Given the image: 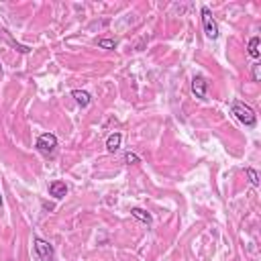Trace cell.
Listing matches in <instances>:
<instances>
[{
  "instance_id": "9",
  "label": "cell",
  "mask_w": 261,
  "mask_h": 261,
  "mask_svg": "<svg viewBox=\"0 0 261 261\" xmlns=\"http://www.w3.org/2000/svg\"><path fill=\"white\" fill-rule=\"evenodd\" d=\"M131 214L137 218V221H141V223H145V225H151V223H153V218H151V214H149V212H145L143 208H133V210H131Z\"/></svg>"
},
{
  "instance_id": "16",
  "label": "cell",
  "mask_w": 261,
  "mask_h": 261,
  "mask_svg": "<svg viewBox=\"0 0 261 261\" xmlns=\"http://www.w3.org/2000/svg\"><path fill=\"white\" fill-rule=\"evenodd\" d=\"M0 70H2V65H0Z\"/></svg>"
},
{
  "instance_id": "2",
  "label": "cell",
  "mask_w": 261,
  "mask_h": 261,
  "mask_svg": "<svg viewBox=\"0 0 261 261\" xmlns=\"http://www.w3.org/2000/svg\"><path fill=\"white\" fill-rule=\"evenodd\" d=\"M56 149H58V137L53 133H43L37 139V151L43 153L45 157H51L53 153H56Z\"/></svg>"
},
{
  "instance_id": "7",
  "label": "cell",
  "mask_w": 261,
  "mask_h": 261,
  "mask_svg": "<svg viewBox=\"0 0 261 261\" xmlns=\"http://www.w3.org/2000/svg\"><path fill=\"white\" fill-rule=\"evenodd\" d=\"M120 141H122V135L120 133H113L111 137L106 139V151L108 153H115V151L120 149Z\"/></svg>"
},
{
  "instance_id": "10",
  "label": "cell",
  "mask_w": 261,
  "mask_h": 261,
  "mask_svg": "<svg viewBox=\"0 0 261 261\" xmlns=\"http://www.w3.org/2000/svg\"><path fill=\"white\" fill-rule=\"evenodd\" d=\"M249 56L253 59H257L261 56V51H259V37H251L249 39Z\"/></svg>"
},
{
  "instance_id": "4",
  "label": "cell",
  "mask_w": 261,
  "mask_h": 261,
  "mask_svg": "<svg viewBox=\"0 0 261 261\" xmlns=\"http://www.w3.org/2000/svg\"><path fill=\"white\" fill-rule=\"evenodd\" d=\"M33 247H35V253L39 255V259H43V261H53V245H51L49 241L35 237Z\"/></svg>"
},
{
  "instance_id": "12",
  "label": "cell",
  "mask_w": 261,
  "mask_h": 261,
  "mask_svg": "<svg viewBox=\"0 0 261 261\" xmlns=\"http://www.w3.org/2000/svg\"><path fill=\"white\" fill-rule=\"evenodd\" d=\"M245 172H247V175H249V182H251L253 186H259V175H257V172H255L253 168H247Z\"/></svg>"
},
{
  "instance_id": "6",
  "label": "cell",
  "mask_w": 261,
  "mask_h": 261,
  "mask_svg": "<svg viewBox=\"0 0 261 261\" xmlns=\"http://www.w3.org/2000/svg\"><path fill=\"white\" fill-rule=\"evenodd\" d=\"M65 194H67V186H65V182L56 180V182H51V184H49V196L61 200Z\"/></svg>"
},
{
  "instance_id": "13",
  "label": "cell",
  "mask_w": 261,
  "mask_h": 261,
  "mask_svg": "<svg viewBox=\"0 0 261 261\" xmlns=\"http://www.w3.org/2000/svg\"><path fill=\"white\" fill-rule=\"evenodd\" d=\"M125 159H127V163H139V157H137L135 153H127Z\"/></svg>"
},
{
  "instance_id": "8",
  "label": "cell",
  "mask_w": 261,
  "mask_h": 261,
  "mask_svg": "<svg viewBox=\"0 0 261 261\" xmlns=\"http://www.w3.org/2000/svg\"><path fill=\"white\" fill-rule=\"evenodd\" d=\"M72 96H74V98H76V102H78L82 108L90 106V102H92L90 94H88V92H84V90H74V92H72Z\"/></svg>"
},
{
  "instance_id": "3",
  "label": "cell",
  "mask_w": 261,
  "mask_h": 261,
  "mask_svg": "<svg viewBox=\"0 0 261 261\" xmlns=\"http://www.w3.org/2000/svg\"><path fill=\"white\" fill-rule=\"evenodd\" d=\"M202 27H204V33H206L208 39H216L218 37V23L214 21L208 6H202Z\"/></svg>"
},
{
  "instance_id": "14",
  "label": "cell",
  "mask_w": 261,
  "mask_h": 261,
  "mask_svg": "<svg viewBox=\"0 0 261 261\" xmlns=\"http://www.w3.org/2000/svg\"><path fill=\"white\" fill-rule=\"evenodd\" d=\"M253 80L259 82V63H253Z\"/></svg>"
},
{
  "instance_id": "5",
  "label": "cell",
  "mask_w": 261,
  "mask_h": 261,
  "mask_svg": "<svg viewBox=\"0 0 261 261\" xmlns=\"http://www.w3.org/2000/svg\"><path fill=\"white\" fill-rule=\"evenodd\" d=\"M206 90H208V82H206L204 76H194V78H192V94H194L196 98L204 100L206 98Z\"/></svg>"
},
{
  "instance_id": "1",
  "label": "cell",
  "mask_w": 261,
  "mask_h": 261,
  "mask_svg": "<svg viewBox=\"0 0 261 261\" xmlns=\"http://www.w3.org/2000/svg\"><path fill=\"white\" fill-rule=\"evenodd\" d=\"M231 113L235 115V118L239 120V122H243L245 127H255L257 125V115H255V111L251 106H247L245 102H241V100H235L231 104Z\"/></svg>"
},
{
  "instance_id": "15",
  "label": "cell",
  "mask_w": 261,
  "mask_h": 261,
  "mask_svg": "<svg viewBox=\"0 0 261 261\" xmlns=\"http://www.w3.org/2000/svg\"><path fill=\"white\" fill-rule=\"evenodd\" d=\"M0 206H2V194H0Z\"/></svg>"
},
{
  "instance_id": "11",
  "label": "cell",
  "mask_w": 261,
  "mask_h": 261,
  "mask_svg": "<svg viewBox=\"0 0 261 261\" xmlns=\"http://www.w3.org/2000/svg\"><path fill=\"white\" fill-rule=\"evenodd\" d=\"M98 47H102V49H115L116 41L115 39H98Z\"/></svg>"
}]
</instances>
